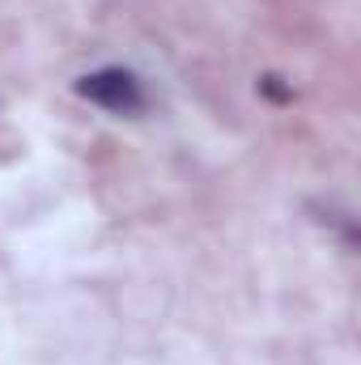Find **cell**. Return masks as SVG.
Masks as SVG:
<instances>
[{
  "label": "cell",
  "mask_w": 361,
  "mask_h": 365,
  "mask_svg": "<svg viewBox=\"0 0 361 365\" xmlns=\"http://www.w3.org/2000/svg\"><path fill=\"white\" fill-rule=\"evenodd\" d=\"M73 90L81 93L86 102L111 110V115H141V110H145V86H141V77H136L132 68H123V64L86 73Z\"/></svg>",
  "instance_id": "obj_1"
}]
</instances>
